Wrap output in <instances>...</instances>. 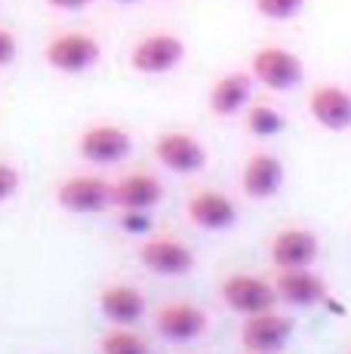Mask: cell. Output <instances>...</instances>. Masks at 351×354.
Masks as SVG:
<instances>
[{
  "mask_svg": "<svg viewBox=\"0 0 351 354\" xmlns=\"http://www.w3.org/2000/svg\"><path fill=\"white\" fill-rule=\"evenodd\" d=\"M46 65L59 74H84L102 59V46L93 34L84 31H62L50 37L44 50Z\"/></svg>",
  "mask_w": 351,
  "mask_h": 354,
  "instance_id": "cell-1",
  "label": "cell"
},
{
  "mask_svg": "<svg viewBox=\"0 0 351 354\" xmlns=\"http://www.w3.org/2000/svg\"><path fill=\"white\" fill-rule=\"evenodd\" d=\"M249 74L253 80H259L268 90H296L305 77V65L296 53L283 50V46H262V50L253 53V62H249Z\"/></svg>",
  "mask_w": 351,
  "mask_h": 354,
  "instance_id": "cell-2",
  "label": "cell"
},
{
  "mask_svg": "<svg viewBox=\"0 0 351 354\" xmlns=\"http://www.w3.org/2000/svg\"><path fill=\"white\" fill-rule=\"evenodd\" d=\"M185 59V40L170 31H158L142 37L130 50V65L139 74H167Z\"/></svg>",
  "mask_w": 351,
  "mask_h": 354,
  "instance_id": "cell-3",
  "label": "cell"
},
{
  "mask_svg": "<svg viewBox=\"0 0 351 354\" xmlns=\"http://www.w3.org/2000/svg\"><path fill=\"white\" fill-rule=\"evenodd\" d=\"M222 299L231 311L238 315H262V311H274L278 302V290L265 283L262 277L253 274H234L222 283Z\"/></svg>",
  "mask_w": 351,
  "mask_h": 354,
  "instance_id": "cell-4",
  "label": "cell"
},
{
  "mask_svg": "<svg viewBox=\"0 0 351 354\" xmlns=\"http://www.w3.org/2000/svg\"><path fill=\"white\" fill-rule=\"evenodd\" d=\"M154 154L173 173H200L207 167V148L188 133H164L154 142Z\"/></svg>",
  "mask_w": 351,
  "mask_h": 354,
  "instance_id": "cell-5",
  "label": "cell"
},
{
  "mask_svg": "<svg viewBox=\"0 0 351 354\" xmlns=\"http://www.w3.org/2000/svg\"><path fill=\"white\" fill-rule=\"evenodd\" d=\"M293 336V321L274 311H262V315H249L244 330H240V342L249 351H274L278 354Z\"/></svg>",
  "mask_w": 351,
  "mask_h": 354,
  "instance_id": "cell-6",
  "label": "cell"
},
{
  "mask_svg": "<svg viewBox=\"0 0 351 354\" xmlns=\"http://www.w3.org/2000/svg\"><path fill=\"white\" fill-rule=\"evenodd\" d=\"M56 201L71 213H102L111 203V185L99 176H74L59 185Z\"/></svg>",
  "mask_w": 351,
  "mask_h": 354,
  "instance_id": "cell-7",
  "label": "cell"
},
{
  "mask_svg": "<svg viewBox=\"0 0 351 354\" xmlns=\"http://www.w3.org/2000/svg\"><path fill=\"white\" fill-rule=\"evenodd\" d=\"M77 148H80V158L90 163H117L130 154L133 139L126 129L102 124V127L86 129V133L80 136Z\"/></svg>",
  "mask_w": 351,
  "mask_h": 354,
  "instance_id": "cell-8",
  "label": "cell"
},
{
  "mask_svg": "<svg viewBox=\"0 0 351 354\" xmlns=\"http://www.w3.org/2000/svg\"><path fill=\"white\" fill-rule=\"evenodd\" d=\"M164 197V188L151 173H130L111 185V203L126 213H148Z\"/></svg>",
  "mask_w": 351,
  "mask_h": 354,
  "instance_id": "cell-9",
  "label": "cell"
},
{
  "mask_svg": "<svg viewBox=\"0 0 351 354\" xmlns=\"http://www.w3.org/2000/svg\"><path fill=\"white\" fill-rule=\"evenodd\" d=\"M139 259L148 271L154 274H188L194 265V256L188 247H182L179 241H167V237H154V241H145L139 250Z\"/></svg>",
  "mask_w": 351,
  "mask_h": 354,
  "instance_id": "cell-10",
  "label": "cell"
},
{
  "mask_svg": "<svg viewBox=\"0 0 351 354\" xmlns=\"http://www.w3.org/2000/svg\"><path fill=\"white\" fill-rule=\"evenodd\" d=\"M308 111L323 129L342 133V129L351 127V93H345L342 86L323 84L308 99Z\"/></svg>",
  "mask_w": 351,
  "mask_h": 354,
  "instance_id": "cell-11",
  "label": "cell"
},
{
  "mask_svg": "<svg viewBox=\"0 0 351 354\" xmlns=\"http://www.w3.org/2000/svg\"><path fill=\"white\" fill-rule=\"evenodd\" d=\"M158 330H160V336H167L170 342H191V339L204 336L207 315L185 302L164 305L158 315Z\"/></svg>",
  "mask_w": 351,
  "mask_h": 354,
  "instance_id": "cell-12",
  "label": "cell"
},
{
  "mask_svg": "<svg viewBox=\"0 0 351 354\" xmlns=\"http://www.w3.org/2000/svg\"><path fill=\"white\" fill-rule=\"evenodd\" d=\"M317 256V237L305 228H287L274 237L272 262L278 268H308Z\"/></svg>",
  "mask_w": 351,
  "mask_h": 354,
  "instance_id": "cell-13",
  "label": "cell"
},
{
  "mask_svg": "<svg viewBox=\"0 0 351 354\" xmlns=\"http://www.w3.org/2000/svg\"><path fill=\"white\" fill-rule=\"evenodd\" d=\"M274 290H278V299H283L293 308H308V305L323 302V296H327L323 281L308 268H283Z\"/></svg>",
  "mask_w": 351,
  "mask_h": 354,
  "instance_id": "cell-14",
  "label": "cell"
},
{
  "mask_svg": "<svg viewBox=\"0 0 351 354\" xmlns=\"http://www.w3.org/2000/svg\"><path fill=\"white\" fill-rule=\"evenodd\" d=\"M188 216L207 231H225L238 222V207L219 192H200L188 201Z\"/></svg>",
  "mask_w": 351,
  "mask_h": 354,
  "instance_id": "cell-15",
  "label": "cell"
},
{
  "mask_svg": "<svg viewBox=\"0 0 351 354\" xmlns=\"http://www.w3.org/2000/svg\"><path fill=\"white\" fill-rule=\"evenodd\" d=\"M253 96V74L247 71H228L222 74L210 90V108L219 118H231Z\"/></svg>",
  "mask_w": 351,
  "mask_h": 354,
  "instance_id": "cell-16",
  "label": "cell"
},
{
  "mask_svg": "<svg viewBox=\"0 0 351 354\" xmlns=\"http://www.w3.org/2000/svg\"><path fill=\"white\" fill-rule=\"evenodd\" d=\"M244 192L256 201H268L283 185V163L274 154H253L244 167Z\"/></svg>",
  "mask_w": 351,
  "mask_h": 354,
  "instance_id": "cell-17",
  "label": "cell"
},
{
  "mask_svg": "<svg viewBox=\"0 0 351 354\" xmlns=\"http://www.w3.org/2000/svg\"><path fill=\"white\" fill-rule=\"evenodd\" d=\"M99 308H102V315L108 321L130 326V324H136L142 317V311H145V299L133 287H108L102 296H99Z\"/></svg>",
  "mask_w": 351,
  "mask_h": 354,
  "instance_id": "cell-18",
  "label": "cell"
},
{
  "mask_svg": "<svg viewBox=\"0 0 351 354\" xmlns=\"http://www.w3.org/2000/svg\"><path fill=\"white\" fill-rule=\"evenodd\" d=\"M247 129L259 139H272L283 129V114H278V108L272 105H253L247 111Z\"/></svg>",
  "mask_w": 351,
  "mask_h": 354,
  "instance_id": "cell-19",
  "label": "cell"
},
{
  "mask_svg": "<svg viewBox=\"0 0 351 354\" xmlns=\"http://www.w3.org/2000/svg\"><path fill=\"white\" fill-rule=\"evenodd\" d=\"M102 354H151L145 339H139L130 330H111L108 336H102Z\"/></svg>",
  "mask_w": 351,
  "mask_h": 354,
  "instance_id": "cell-20",
  "label": "cell"
},
{
  "mask_svg": "<svg viewBox=\"0 0 351 354\" xmlns=\"http://www.w3.org/2000/svg\"><path fill=\"white\" fill-rule=\"evenodd\" d=\"M305 10V0H256V12L272 22H290Z\"/></svg>",
  "mask_w": 351,
  "mask_h": 354,
  "instance_id": "cell-21",
  "label": "cell"
},
{
  "mask_svg": "<svg viewBox=\"0 0 351 354\" xmlns=\"http://www.w3.org/2000/svg\"><path fill=\"white\" fill-rule=\"evenodd\" d=\"M16 188H19V173L12 167H6V163H0V201L12 197Z\"/></svg>",
  "mask_w": 351,
  "mask_h": 354,
  "instance_id": "cell-22",
  "label": "cell"
},
{
  "mask_svg": "<svg viewBox=\"0 0 351 354\" xmlns=\"http://www.w3.org/2000/svg\"><path fill=\"white\" fill-rule=\"evenodd\" d=\"M19 53V44L6 28H0V65H10Z\"/></svg>",
  "mask_w": 351,
  "mask_h": 354,
  "instance_id": "cell-23",
  "label": "cell"
},
{
  "mask_svg": "<svg viewBox=\"0 0 351 354\" xmlns=\"http://www.w3.org/2000/svg\"><path fill=\"white\" fill-rule=\"evenodd\" d=\"M46 3H50L53 10H68V12H74V10H84V6H90L93 0H46Z\"/></svg>",
  "mask_w": 351,
  "mask_h": 354,
  "instance_id": "cell-24",
  "label": "cell"
},
{
  "mask_svg": "<svg viewBox=\"0 0 351 354\" xmlns=\"http://www.w3.org/2000/svg\"><path fill=\"white\" fill-rule=\"evenodd\" d=\"M124 225L133 228V231H145L148 228V216L145 213H126L124 216Z\"/></svg>",
  "mask_w": 351,
  "mask_h": 354,
  "instance_id": "cell-25",
  "label": "cell"
},
{
  "mask_svg": "<svg viewBox=\"0 0 351 354\" xmlns=\"http://www.w3.org/2000/svg\"><path fill=\"white\" fill-rule=\"evenodd\" d=\"M114 3H136V0H114Z\"/></svg>",
  "mask_w": 351,
  "mask_h": 354,
  "instance_id": "cell-26",
  "label": "cell"
},
{
  "mask_svg": "<svg viewBox=\"0 0 351 354\" xmlns=\"http://www.w3.org/2000/svg\"><path fill=\"white\" fill-rule=\"evenodd\" d=\"M253 354H274V351H253Z\"/></svg>",
  "mask_w": 351,
  "mask_h": 354,
  "instance_id": "cell-27",
  "label": "cell"
}]
</instances>
